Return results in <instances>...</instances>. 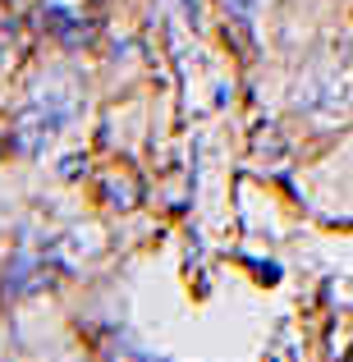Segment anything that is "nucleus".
<instances>
[{
    "label": "nucleus",
    "instance_id": "obj_1",
    "mask_svg": "<svg viewBox=\"0 0 353 362\" xmlns=\"http://www.w3.org/2000/svg\"><path fill=\"white\" fill-rule=\"evenodd\" d=\"M294 110L308 115L317 129L353 115V60L349 55H321L294 83Z\"/></svg>",
    "mask_w": 353,
    "mask_h": 362
},
{
    "label": "nucleus",
    "instance_id": "obj_2",
    "mask_svg": "<svg viewBox=\"0 0 353 362\" xmlns=\"http://www.w3.org/2000/svg\"><path fill=\"white\" fill-rule=\"evenodd\" d=\"M69 110H74V101H37V106H28L23 115L14 119V147L23 151V156H42L46 142L69 119Z\"/></svg>",
    "mask_w": 353,
    "mask_h": 362
},
{
    "label": "nucleus",
    "instance_id": "obj_3",
    "mask_svg": "<svg viewBox=\"0 0 353 362\" xmlns=\"http://www.w3.org/2000/svg\"><path fill=\"white\" fill-rule=\"evenodd\" d=\"M106 202L110 206H133V202H138V197H133V193H138V184H133V179H124V184H120V179H110V188H106Z\"/></svg>",
    "mask_w": 353,
    "mask_h": 362
},
{
    "label": "nucleus",
    "instance_id": "obj_4",
    "mask_svg": "<svg viewBox=\"0 0 353 362\" xmlns=\"http://www.w3.org/2000/svg\"><path fill=\"white\" fill-rule=\"evenodd\" d=\"M257 151H262V156L271 151V160H280L284 156V138L275 129H262V133H257Z\"/></svg>",
    "mask_w": 353,
    "mask_h": 362
},
{
    "label": "nucleus",
    "instance_id": "obj_5",
    "mask_svg": "<svg viewBox=\"0 0 353 362\" xmlns=\"http://www.w3.org/2000/svg\"><path fill=\"white\" fill-rule=\"evenodd\" d=\"M225 5H230V14H234V18H253L257 0H225Z\"/></svg>",
    "mask_w": 353,
    "mask_h": 362
},
{
    "label": "nucleus",
    "instance_id": "obj_6",
    "mask_svg": "<svg viewBox=\"0 0 353 362\" xmlns=\"http://www.w3.org/2000/svg\"><path fill=\"white\" fill-rule=\"evenodd\" d=\"M5 14H9V9H5V0H0V18H5Z\"/></svg>",
    "mask_w": 353,
    "mask_h": 362
}]
</instances>
